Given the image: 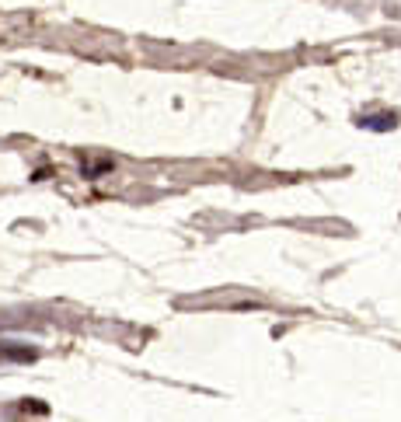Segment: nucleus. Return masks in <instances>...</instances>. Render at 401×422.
Returning a JSON list of instances; mask_svg holds the SVG:
<instances>
[{
  "label": "nucleus",
  "instance_id": "nucleus-1",
  "mask_svg": "<svg viewBox=\"0 0 401 422\" xmlns=\"http://www.w3.org/2000/svg\"><path fill=\"white\" fill-rule=\"evenodd\" d=\"M360 126H363V129H373V133H387V129H394V126H398V119H394L391 112H384V116H373V119H363Z\"/></svg>",
  "mask_w": 401,
  "mask_h": 422
},
{
  "label": "nucleus",
  "instance_id": "nucleus-3",
  "mask_svg": "<svg viewBox=\"0 0 401 422\" xmlns=\"http://www.w3.org/2000/svg\"><path fill=\"white\" fill-rule=\"evenodd\" d=\"M21 412H35V415H49V405H42V401H35V398H28V401H21Z\"/></svg>",
  "mask_w": 401,
  "mask_h": 422
},
{
  "label": "nucleus",
  "instance_id": "nucleus-2",
  "mask_svg": "<svg viewBox=\"0 0 401 422\" xmlns=\"http://www.w3.org/2000/svg\"><path fill=\"white\" fill-rule=\"evenodd\" d=\"M0 359H18V363H32L35 349H0Z\"/></svg>",
  "mask_w": 401,
  "mask_h": 422
}]
</instances>
